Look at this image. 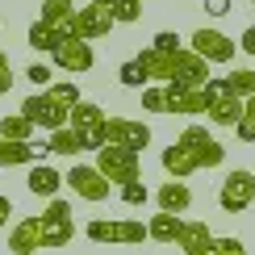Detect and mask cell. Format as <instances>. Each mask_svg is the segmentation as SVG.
Listing matches in <instances>:
<instances>
[{
    "mask_svg": "<svg viewBox=\"0 0 255 255\" xmlns=\"http://www.w3.org/2000/svg\"><path fill=\"white\" fill-rule=\"evenodd\" d=\"M205 80H209V63L197 59L188 46L176 50V59H172V80H167V84H176V88H201Z\"/></svg>",
    "mask_w": 255,
    "mask_h": 255,
    "instance_id": "cell-13",
    "label": "cell"
},
{
    "mask_svg": "<svg viewBox=\"0 0 255 255\" xmlns=\"http://www.w3.org/2000/svg\"><path fill=\"white\" fill-rule=\"evenodd\" d=\"M222 84H226V92H230L235 101H247V97H255V71H251V67L222 76Z\"/></svg>",
    "mask_w": 255,
    "mask_h": 255,
    "instance_id": "cell-26",
    "label": "cell"
},
{
    "mask_svg": "<svg viewBox=\"0 0 255 255\" xmlns=\"http://www.w3.org/2000/svg\"><path fill=\"white\" fill-rule=\"evenodd\" d=\"M118 197H122L130 209H138V205H146V201H151V188H146L142 180H130V184H122V188H118Z\"/></svg>",
    "mask_w": 255,
    "mask_h": 255,
    "instance_id": "cell-30",
    "label": "cell"
},
{
    "mask_svg": "<svg viewBox=\"0 0 255 255\" xmlns=\"http://www.w3.org/2000/svg\"><path fill=\"white\" fill-rule=\"evenodd\" d=\"M0 138H4V142H29V138H38V130L21 118V113H4V118H0Z\"/></svg>",
    "mask_w": 255,
    "mask_h": 255,
    "instance_id": "cell-24",
    "label": "cell"
},
{
    "mask_svg": "<svg viewBox=\"0 0 255 255\" xmlns=\"http://www.w3.org/2000/svg\"><path fill=\"white\" fill-rule=\"evenodd\" d=\"M34 163H46V138H29V142L0 138V167H34Z\"/></svg>",
    "mask_w": 255,
    "mask_h": 255,
    "instance_id": "cell-14",
    "label": "cell"
},
{
    "mask_svg": "<svg viewBox=\"0 0 255 255\" xmlns=\"http://www.w3.org/2000/svg\"><path fill=\"white\" fill-rule=\"evenodd\" d=\"M38 21L55 34V42H67V38H76V0H42V8H38Z\"/></svg>",
    "mask_w": 255,
    "mask_h": 255,
    "instance_id": "cell-11",
    "label": "cell"
},
{
    "mask_svg": "<svg viewBox=\"0 0 255 255\" xmlns=\"http://www.w3.org/2000/svg\"><path fill=\"white\" fill-rule=\"evenodd\" d=\"M80 142H84V151H101V146L109 142V134H105V122H101V126H92V130H84V134H80Z\"/></svg>",
    "mask_w": 255,
    "mask_h": 255,
    "instance_id": "cell-34",
    "label": "cell"
},
{
    "mask_svg": "<svg viewBox=\"0 0 255 255\" xmlns=\"http://www.w3.org/2000/svg\"><path fill=\"white\" fill-rule=\"evenodd\" d=\"M155 205H159V214H188V205H193V188L184 184V180H163L159 184V193H155Z\"/></svg>",
    "mask_w": 255,
    "mask_h": 255,
    "instance_id": "cell-17",
    "label": "cell"
},
{
    "mask_svg": "<svg viewBox=\"0 0 255 255\" xmlns=\"http://www.w3.org/2000/svg\"><path fill=\"white\" fill-rule=\"evenodd\" d=\"M243 118H251V122H255V97L243 101Z\"/></svg>",
    "mask_w": 255,
    "mask_h": 255,
    "instance_id": "cell-41",
    "label": "cell"
},
{
    "mask_svg": "<svg viewBox=\"0 0 255 255\" xmlns=\"http://www.w3.org/2000/svg\"><path fill=\"white\" fill-rule=\"evenodd\" d=\"M118 80L126 84V88H146V76H142V67L130 59V63H122V71H118Z\"/></svg>",
    "mask_w": 255,
    "mask_h": 255,
    "instance_id": "cell-33",
    "label": "cell"
},
{
    "mask_svg": "<svg viewBox=\"0 0 255 255\" xmlns=\"http://www.w3.org/2000/svg\"><path fill=\"white\" fill-rule=\"evenodd\" d=\"M214 255H247V247H243L239 239H218L214 243Z\"/></svg>",
    "mask_w": 255,
    "mask_h": 255,
    "instance_id": "cell-37",
    "label": "cell"
},
{
    "mask_svg": "<svg viewBox=\"0 0 255 255\" xmlns=\"http://www.w3.org/2000/svg\"><path fill=\"white\" fill-rule=\"evenodd\" d=\"M25 80H29V84H38V88L46 92L50 84H55V67H50V63H29V71H25Z\"/></svg>",
    "mask_w": 255,
    "mask_h": 255,
    "instance_id": "cell-32",
    "label": "cell"
},
{
    "mask_svg": "<svg viewBox=\"0 0 255 255\" xmlns=\"http://www.w3.org/2000/svg\"><path fill=\"white\" fill-rule=\"evenodd\" d=\"M38 222H42V247H67L76 239V218H71V205L63 197L50 201Z\"/></svg>",
    "mask_w": 255,
    "mask_h": 255,
    "instance_id": "cell-5",
    "label": "cell"
},
{
    "mask_svg": "<svg viewBox=\"0 0 255 255\" xmlns=\"http://www.w3.org/2000/svg\"><path fill=\"white\" fill-rule=\"evenodd\" d=\"M97 172L109 180V184H130V180H142V155H134V151H126V146H113V142H105L101 151H97Z\"/></svg>",
    "mask_w": 255,
    "mask_h": 255,
    "instance_id": "cell-2",
    "label": "cell"
},
{
    "mask_svg": "<svg viewBox=\"0 0 255 255\" xmlns=\"http://www.w3.org/2000/svg\"><path fill=\"white\" fill-rule=\"evenodd\" d=\"M8 251L13 255H34L42 251V222L38 218H21L13 230H8Z\"/></svg>",
    "mask_w": 255,
    "mask_h": 255,
    "instance_id": "cell-18",
    "label": "cell"
},
{
    "mask_svg": "<svg viewBox=\"0 0 255 255\" xmlns=\"http://www.w3.org/2000/svg\"><path fill=\"white\" fill-rule=\"evenodd\" d=\"M25 42H29V46L38 50V55H50V50L59 46V42H55V34H50V29L42 25V21H34V25H29V34H25Z\"/></svg>",
    "mask_w": 255,
    "mask_h": 255,
    "instance_id": "cell-28",
    "label": "cell"
},
{
    "mask_svg": "<svg viewBox=\"0 0 255 255\" xmlns=\"http://www.w3.org/2000/svg\"><path fill=\"white\" fill-rule=\"evenodd\" d=\"M222 209L226 214H247V209L255 205V172H247V167H235L226 180H222Z\"/></svg>",
    "mask_w": 255,
    "mask_h": 255,
    "instance_id": "cell-7",
    "label": "cell"
},
{
    "mask_svg": "<svg viewBox=\"0 0 255 255\" xmlns=\"http://www.w3.org/2000/svg\"><path fill=\"white\" fill-rule=\"evenodd\" d=\"M46 151H55V155H71L76 159L80 151H84V142H80V134L71 130V126H63V130H55L46 138Z\"/></svg>",
    "mask_w": 255,
    "mask_h": 255,
    "instance_id": "cell-25",
    "label": "cell"
},
{
    "mask_svg": "<svg viewBox=\"0 0 255 255\" xmlns=\"http://www.w3.org/2000/svg\"><path fill=\"white\" fill-rule=\"evenodd\" d=\"M46 92H50L59 105H67V109H76V105H80V84H76V80H55Z\"/></svg>",
    "mask_w": 255,
    "mask_h": 255,
    "instance_id": "cell-29",
    "label": "cell"
},
{
    "mask_svg": "<svg viewBox=\"0 0 255 255\" xmlns=\"http://www.w3.org/2000/svg\"><path fill=\"white\" fill-rule=\"evenodd\" d=\"M159 163H163V172L172 180H188L193 172H201V167H222L226 163V146H222L205 126L193 122V126H184V134H180L172 146H163Z\"/></svg>",
    "mask_w": 255,
    "mask_h": 255,
    "instance_id": "cell-1",
    "label": "cell"
},
{
    "mask_svg": "<svg viewBox=\"0 0 255 255\" xmlns=\"http://www.w3.org/2000/svg\"><path fill=\"white\" fill-rule=\"evenodd\" d=\"M214 243H218V235L209 230V222H184L176 247L184 255H214Z\"/></svg>",
    "mask_w": 255,
    "mask_h": 255,
    "instance_id": "cell-16",
    "label": "cell"
},
{
    "mask_svg": "<svg viewBox=\"0 0 255 255\" xmlns=\"http://www.w3.org/2000/svg\"><path fill=\"white\" fill-rule=\"evenodd\" d=\"M180 230H184V218H176V214H155L151 222H146V239L167 243V247L180 239Z\"/></svg>",
    "mask_w": 255,
    "mask_h": 255,
    "instance_id": "cell-21",
    "label": "cell"
},
{
    "mask_svg": "<svg viewBox=\"0 0 255 255\" xmlns=\"http://www.w3.org/2000/svg\"><path fill=\"white\" fill-rule=\"evenodd\" d=\"M105 134H109L113 146H126V151L142 155L151 146V126L146 122H134V118H105Z\"/></svg>",
    "mask_w": 255,
    "mask_h": 255,
    "instance_id": "cell-9",
    "label": "cell"
},
{
    "mask_svg": "<svg viewBox=\"0 0 255 255\" xmlns=\"http://www.w3.org/2000/svg\"><path fill=\"white\" fill-rule=\"evenodd\" d=\"M209 122H214V126H230V130H235V122L243 118V101H235V97H230V92H226V97H218V101H209Z\"/></svg>",
    "mask_w": 255,
    "mask_h": 255,
    "instance_id": "cell-23",
    "label": "cell"
},
{
    "mask_svg": "<svg viewBox=\"0 0 255 255\" xmlns=\"http://www.w3.org/2000/svg\"><path fill=\"white\" fill-rule=\"evenodd\" d=\"M172 59L176 55H163V50H155V46H142V50H138V67H142V76H146V84H167V80H172Z\"/></svg>",
    "mask_w": 255,
    "mask_h": 255,
    "instance_id": "cell-19",
    "label": "cell"
},
{
    "mask_svg": "<svg viewBox=\"0 0 255 255\" xmlns=\"http://www.w3.org/2000/svg\"><path fill=\"white\" fill-rule=\"evenodd\" d=\"M142 109H146V113H167L163 84H151V88H142Z\"/></svg>",
    "mask_w": 255,
    "mask_h": 255,
    "instance_id": "cell-31",
    "label": "cell"
},
{
    "mask_svg": "<svg viewBox=\"0 0 255 255\" xmlns=\"http://www.w3.org/2000/svg\"><path fill=\"white\" fill-rule=\"evenodd\" d=\"M25 184H29V193H34V197H50V201H55L59 188H63V172H55L50 163H34Z\"/></svg>",
    "mask_w": 255,
    "mask_h": 255,
    "instance_id": "cell-20",
    "label": "cell"
},
{
    "mask_svg": "<svg viewBox=\"0 0 255 255\" xmlns=\"http://www.w3.org/2000/svg\"><path fill=\"white\" fill-rule=\"evenodd\" d=\"M109 13H113V25H134L142 17V0H109Z\"/></svg>",
    "mask_w": 255,
    "mask_h": 255,
    "instance_id": "cell-27",
    "label": "cell"
},
{
    "mask_svg": "<svg viewBox=\"0 0 255 255\" xmlns=\"http://www.w3.org/2000/svg\"><path fill=\"white\" fill-rule=\"evenodd\" d=\"M163 97H167V113L197 118V113L209 109V101H205V92H201V88H176V84H163Z\"/></svg>",
    "mask_w": 255,
    "mask_h": 255,
    "instance_id": "cell-15",
    "label": "cell"
},
{
    "mask_svg": "<svg viewBox=\"0 0 255 255\" xmlns=\"http://www.w3.org/2000/svg\"><path fill=\"white\" fill-rule=\"evenodd\" d=\"M188 50H193L197 59H205V63H235V55H239V42L230 38V34H222V29L201 25L197 34L188 38Z\"/></svg>",
    "mask_w": 255,
    "mask_h": 255,
    "instance_id": "cell-6",
    "label": "cell"
},
{
    "mask_svg": "<svg viewBox=\"0 0 255 255\" xmlns=\"http://www.w3.org/2000/svg\"><path fill=\"white\" fill-rule=\"evenodd\" d=\"M63 184H67L80 201H92V205H97V201H105V197L113 193V184H109V180H105L92 163H76L67 176H63Z\"/></svg>",
    "mask_w": 255,
    "mask_h": 255,
    "instance_id": "cell-8",
    "label": "cell"
},
{
    "mask_svg": "<svg viewBox=\"0 0 255 255\" xmlns=\"http://www.w3.org/2000/svg\"><path fill=\"white\" fill-rule=\"evenodd\" d=\"M8 214H13V201H8V197H0V230L8 226Z\"/></svg>",
    "mask_w": 255,
    "mask_h": 255,
    "instance_id": "cell-40",
    "label": "cell"
},
{
    "mask_svg": "<svg viewBox=\"0 0 255 255\" xmlns=\"http://www.w3.org/2000/svg\"><path fill=\"white\" fill-rule=\"evenodd\" d=\"M84 235L92 243H122V247H138V243L146 239V222L138 218H118V222H105V218H92L88 226H84Z\"/></svg>",
    "mask_w": 255,
    "mask_h": 255,
    "instance_id": "cell-3",
    "label": "cell"
},
{
    "mask_svg": "<svg viewBox=\"0 0 255 255\" xmlns=\"http://www.w3.org/2000/svg\"><path fill=\"white\" fill-rule=\"evenodd\" d=\"M155 50H163V55H176V50H184V42H180V34H172V29H163V34H155L151 42Z\"/></svg>",
    "mask_w": 255,
    "mask_h": 255,
    "instance_id": "cell-35",
    "label": "cell"
},
{
    "mask_svg": "<svg viewBox=\"0 0 255 255\" xmlns=\"http://www.w3.org/2000/svg\"><path fill=\"white\" fill-rule=\"evenodd\" d=\"M239 46L247 50V55H255V25H247V29H243V38H239Z\"/></svg>",
    "mask_w": 255,
    "mask_h": 255,
    "instance_id": "cell-39",
    "label": "cell"
},
{
    "mask_svg": "<svg viewBox=\"0 0 255 255\" xmlns=\"http://www.w3.org/2000/svg\"><path fill=\"white\" fill-rule=\"evenodd\" d=\"M50 59H55L59 71H71V76H84V71H92V63H97V55H92V42H80V38L59 42V46L50 50Z\"/></svg>",
    "mask_w": 255,
    "mask_h": 255,
    "instance_id": "cell-12",
    "label": "cell"
},
{
    "mask_svg": "<svg viewBox=\"0 0 255 255\" xmlns=\"http://www.w3.org/2000/svg\"><path fill=\"white\" fill-rule=\"evenodd\" d=\"M76 38L80 42H97V38H105L113 29V13H109V0H92V4H84V8H76Z\"/></svg>",
    "mask_w": 255,
    "mask_h": 255,
    "instance_id": "cell-10",
    "label": "cell"
},
{
    "mask_svg": "<svg viewBox=\"0 0 255 255\" xmlns=\"http://www.w3.org/2000/svg\"><path fill=\"white\" fill-rule=\"evenodd\" d=\"M67 105H59L50 92H34V97H25L21 101V118H25L34 130H46V134H55V130H63L67 126Z\"/></svg>",
    "mask_w": 255,
    "mask_h": 255,
    "instance_id": "cell-4",
    "label": "cell"
},
{
    "mask_svg": "<svg viewBox=\"0 0 255 255\" xmlns=\"http://www.w3.org/2000/svg\"><path fill=\"white\" fill-rule=\"evenodd\" d=\"M105 118H109V113H105L101 105H92V101H80L76 109L67 113V126H71L76 134H84V130H92V126H101Z\"/></svg>",
    "mask_w": 255,
    "mask_h": 255,
    "instance_id": "cell-22",
    "label": "cell"
},
{
    "mask_svg": "<svg viewBox=\"0 0 255 255\" xmlns=\"http://www.w3.org/2000/svg\"><path fill=\"white\" fill-rule=\"evenodd\" d=\"M0 25H4V17H0Z\"/></svg>",
    "mask_w": 255,
    "mask_h": 255,
    "instance_id": "cell-42",
    "label": "cell"
},
{
    "mask_svg": "<svg viewBox=\"0 0 255 255\" xmlns=\"http://www.w3.org/2000/svg\"><path fill=\"white\" fill-rule=\"evenodd\" d=\"M13 88V63H8V50H0V97H8Z\"/></svg>",
    "mask_w": 255,
    "mask_h": 255,
    "instance_id": "cell-36",
    "label": "cell"
},
{
    "mask_svg": "<svg viewBox=\"0 0 255 255\" xmlns=\"http://www.w3.org/2000/svg\"><path fill=\"white\" fill-rule=\"evenodd\" d=\"M251 4H255V0H251Z\"/></svg>",
    "mask_w": 255,
    "mask_h": 255,
    "instance_id": "cell-43",
    "label": "cell"
},
{
    "mask_svg": "<svg viewBox=\"0 0 255 255\" xmlns=\"http://www.w3.org/2000/svg\"><path fill=\"white\" fill-rule=\"evenodd\" d=\"M201 8H205L209 17H226V13H230V0H205Z\"/></svg>",
    "mask_w": 255,
    "mask_h": 255,
    "instance_id": "cell-38",
    "label": "cell"
}]
</instances>
